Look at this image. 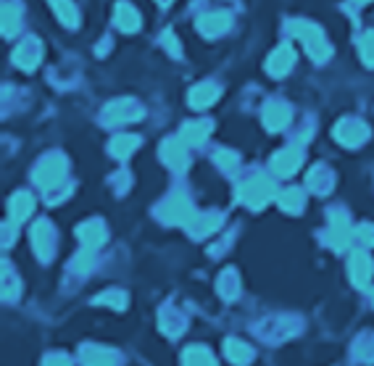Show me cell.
Returning a JSON list of instances; mask_svg holds the SVG:
<instances>
[{"label": "cell", "mask_w": 374, "mask_h": 366, "mask_svg": "<svg viewBox=\"0 0 374 366\" xmlns=\"http://www.w3.org/2000/svg\"><path fill=\"white\" fill-rule=\"evenodd\" d=\"M274 195H277V187H274V182H271L269 176L256 174V176H251L248 182L240 185L238 201L245 205H251V208H264Z\"/></svg>", "instance_id": "6da1fadb"}, {"label": "cell", "mask_w": 374, "mask_h": 366, "mask_svg": "<svg viewBox=\"0 0 374 366\" xmlns=\"http://www.w3.org/2000/svg\"><path fill=\"white\" fill-rule=\"evenodd\" d=\"M293 34L298 37L300 43L306 45V50H309V56L314 61H327L329 53H332V48H329L327 37H324V32L319 30L316 24H309V21H295L293 24Z\"/></svg>", "instance_id": "7a4b0ae2"}, {"label": "cell", "mask_w": 374, "mask_h": 366, "mask_svg": "<svg viewBox=\"0 0 374 366\" xmlns=\"http://www.w3.org/2000/svg\"><path fill=\"white\" fill-rule=\"evenodd\" d=\"M156 214H158V219L166 221V224H190V221L195 219L193 203H190V198L182 195V192L169 195L164 203L156 208Z\"/></svg>", "instance_id": "3957f363"}, {"label": "cell", "mask_w": 374, "mask_h": 366, "mask_svg": "<svg viewBox=\"0 0 374 366\" xmlns=\"http://www.w3.org/2000/svg\"><path fill=\"white\" fill-rule=\"evenodd\" d=\"M63 179H66V159L59 156V153L45 156L43 161L37 163V169H34V182L43 190H56Z\"/></svg>", "instance_id": "277c9868"}, {"label": "cell", "mask_w": 374, "mask_h": 366, "mask_svg": "<svg viewBox=\"0 0 374 366\" xmlns=\"http://www.w3.org/2000/svg\"><path fill=\"white\" fill-rule=\"evenodd\" d=\"M335 140L337 143H343V145L348 148H356L361 145L364 140H369V127L364 124V121H359V119H345V121H340L337 127H335Z\"/></svg>", "instance_id": "5b68a950"}, {"label": "cell", "mask_w": 374, "mask_h": 366, "mask_svg": "<svg viewBox=\"0 0 374 366\" xmlns=\"http://www.w3.org/2000/svg\"><path fill=\"white\" fill-rule=\"evenodd\" d=\"M351 237H353V232H351L348 216H345L340 208H332V211H329V232H327L329 245L335 250H345Z\"/></svg>", "instance_id": "8992f818"}, {"label": "cell", "mask_w": 374, "mask_h": 366, "mask_svg": "<svg viewBox=\"0 0 374 366\" xmlns=\"http://www.w3.org/2000/svg\"><path fill=\"white\" fill-rule=\"evenodd\" d=\"M300 163H303V148L290 145V148H284V150H280V153L269 161V166L277 176H290L298 172Z\"/></svg>", "instance_id": "52a82bcc"}, {"label": "cell", "mask_w": 374, "mask_h": 366, "mask_svg": "<svg viewBox=\"0 0 374 366\" xmlns=\"http://www.w3.org/2000/svg\"><path fill=\"white\" fill-rule=\"evenodd\" d=\"M32 245L37 250L40 261H50L53 250H56V232L50 227V221H37L32 230Z\"/></svg>", "instance_id": "ba28073f"}, {"label": "cell", "mask_w": 374, "mask_h": 366, "mask_svg": "<svg viewBox=\"0 0 374 366\" xmlns=\"http://www.w3.org/2000/svg\"><path fill=\"white\" fill-rule=\"evenodd\" d=\"M143 116V108L135 101H114L103 111L105 124H127V121H137Z\"/></svg>", "instance_id": "9c48e42d"}, {"label": "cell", "mask_w": 374, "mask_h": 366, "mask_svg": "<svg viewBox=\"0 0 374 366\" xmlns=\"http://www.w3.org/2000/svg\"><path fill=\"white\" fill-rule=\"evenodd\" d=\"M351 279H353V285L356 287H369V282H372V274H374V261L369 258V253H364V250H356L353 256H351Z\"/></svg>", "instance_id": "30bf717a"}, {"label": "cell", "mask_w": 374, "mask_h": 366, "mask_svg": "<svg viewBox=\"0 0 374 366\" xmlns=\"http://www.w3.org/2000/svg\"><path fill=\"white\" fill-rule=\"evenodd\" d=\"M290 119H293V111H290L287 103L282 101L267 103V108H264V127L269 132H282L284 127L290 124Z\"/></svg>", "instance_id": "8fae6325"}, {"label": "cell", "mask_w": 374, "mask_h": 366, "mask_svg": "<svg viewBox=\"0 0 374 366\" xmlns=\"http://www.w3.org/2000/svg\"><path fill=\"white\" fill-rule=\"evenodd\" d=\"M161 159H164L172 169H177V172H185V169H187V145L182 143V137L164 140V145H161Z\"/></svg>", "instance_id": "7c38bea8"}, {"label": "cell", "mask_w": 374, "mask_h": 366, "mask_svg": "<svg viewBox=\"0 0 374 366\" xmlns=\"http://www.w3.org/2000/svg\"><path fill=\"white\" fill-rule=\"evenodd\" d=\"M232 27V16L227 11H211V14L198 19V30L203 32L206 37H219Z\"/></svg>", "instance_id": "4fadbf2b"}, {"label": "cell", "mask_w": 374, "mask_h": 366, "mask_svg": "<svg viewBox=\"0 0 374 366\" xmlns=\"http://www.w3.org/2000/svg\"><path fill=\"white\" fill-rule=\"evenodd\" d=\"M293 63H295L293 48H290V45H280L269 56V61H267V72H269L271 77H284V74L293 69Z\"/></svg>", "instance_id": "5bb4252c"}, {"label": "cell", "mask_w": 374, "mask_h": 366, "mask_svg": "<svg viewBox=\"0 0 374 366\" xmlns=\"http://www.w3.org/2000/svg\"><path fill=\"white\" fill-rule=\"evenodd\" d=\"M76 234H79L82 245L90 250H98L105 243V237H108V232H105V227L101 219H90L87 224H82V227L76 230Z\"/></svg>", "instance_id": "9a60e30c"}, {"label": "cell", "mask_w": 374, "mask_h": 366, "mask_svg": "<svg viewBox=\"0 0 374 366\" xmlns=\"http://www.w3.org/2000/svg\"><path fill=\"white\" fill-rule=\"evenodd\" d=\"M40 59H43V45L37 43L34 37H30L24 45H19L14 53V61L21 69H27V72H32V69L40 63Z\"/></svg>", "instance_id": "2e32d148"}, {"label": "cell", "mask_w": 374, "mask_h": 366, "mask_svg": "<svg viewBox=\"0 0 374 366\" xmlns=\"http://www.w3.org/2000/svg\"><path fill=\"white\" fill-rule=\"evenodd\" d=\"M211 130H214V124H211V121H190V124H185V127H182L180 137L187 148H198L209 140Z\"/></svg>", "instance_id": "e0dca14e"}, {"label": "cell", "mask_w": 374, "mask_h": 366, "mask_svg": "<svg viewBox=\"0 0 374 366\" xmlns=\"http://www.w3.org/2000/svg\"><path fill=\"white\" fill-rule=\"evenodd\" d=\"M219 98V88L214 85V82H200L198 88L190 90V105L193 108H198V111H203V108H209L211 103Z\"/></svg>", "instance_id": "ac0fdd59"}, {"label": "cell", "mask_w": 374, "mask_h": 366, "mask_svg": "<svg viewBox=\"0 0 374 366\" xmlns=\"http://www.w3.org/2000/svg\"><path fill=\"white\" fill-rule=\"evenodd\" d=\"M8 211H11V224H21L34 211V198L30 192H16L8 203Z\"/></svg>", "instance_id": "d6986e66"}, {"label": "cell", "mask_w": 374, "mask_h": 366, "mask_svg": "<svg viewBox=\"0 0 374 366\" xmlns=\"http://www.w3.org/2000/svg\"><path fill=\"white\" fill-rule=\"evenodd\" d=\"M193 237H209L222 227V216L219 214H195V219L187 224Z\"/></svg>", "instance_id": "ffe728a7"}, {"label": "cell", "mask_w": 374, "mask_h": 366, "mask_svg": "<svg viewBox=\"0 0 374 366\" xmlns=\"http://www.w3.org/2000/svg\"><path fill=\"white\" fill-rule=\"evenodd\" d=\"M114 21L121 32H137L140 30V14H137L135 6L129 3H119L116 11H114Z\"/></svg>", "instance_id": "44dd1931"}, {"label": "cell", "mask_w": 374, "mask_h": 366, "mask_svg": "<svg viewBox=\"0 0 374 366\" xmlns=\"http://www.w3.org/2000/svg\"><path fill=\"white\" fill-rule=\"evenodd\" d=\"M225 353H227V358H229L232 364H248V361L253 358V348H251L248 343L238 340V337H229V340H227Z\"/></svg>", "instance_id": "7402d4cb"}, {"label": "cell", "mask_w": 374, "mask_h": 366, "mask_svg": "<svg viewBox=\"0 0 374 366\" xmlns=\"http://www.w3.org/2000/svg\"><path fill=\"white\" fill-rule=\"evenodd\" d=\"M21 27V8L16 6L14 0H8L3 6V34L6 37H14L16 32Z\"/></svg>", "instance_id": "603a6c76"}, {"label": "cell", "mask_w": 374, "mask_h": 366, "mask_svg": "<svg viewBox=\"0 0 374 366\" xmlns=\"http://www.w3.org/2000/svg\"><path fill=\"white\" fill-rule=\"evenodd\" d=\"M137 145H140V137H137V134H116V137L111 140V153H114L116 159H129V156L135 153Z\"/></svg>", "instance_id": "cb8c5ba5"}, {"label": "cell", "mask_w": 374, "mask_h": 366, "mask_svg": "<svg viewBox=\"0 0 374 366\" xmlns=\"http://www.w3.org/2000/svg\"><path fill=\"white\" fill-rule=\"evenodd\" d=\"M306 185L311 187L314 192H322V195H327L329 190H332V174H329L327 166H316L314 172L309 174V179H306Z\"/></svg>", "instance_id": "d4e9b609"}, {"label": "cell", "mask_w": 374, "mask_h": 366, "mask_svg": "<svg viewBox=\"0 0 374 366\" xmlns=\"http://www.w3.org/2000/svg\"><path fill=\"white\" fill-rule=\"evenodd\" d=\"M280 208L282 211H287V214H300V208H303V203H306V198H303V190H298V187H290V190L280 192Z\"/></svg>", "instance_id": "484cf974"}, {"label": "cell", "mask_w": 374, "mask_h": 366, "mask_svg": "<svg viewBox=\"0 0 374 366\" xmlns=\"http://www.w3.org/2000/svg\"><path fill=\"white\" fill-rule=\"evenodd\" d=\"M53 11L59 14V19L66 24V27L74 30L76 21H79V11H76V6L72 0H53Z\"/></svg>", "instance_id": "4316f807"}, {"label": "cell", "mask_w": 374, "mask_h": 366, "mask_svg": "<svg viewBox=\"0 0 374 366\" xmlns=\"http://www.w3.org/2000/svg\"><path fill=\"white\" fill-rule=\"evenodd\" d=\"M82 356H85V358H82L85 364H108V361L114 364V361H119L114 351H105V348H95V345H87V348H82Z\"/></svg>", "instance_id": "83f0119b"}, {"label": "cell", "mask_w": 374, "mask_h": 366, "mask_svg": "<svg viewBox=\"0 0 374 366\" xmlns=\"http://www.w3.org/2000/svg\"><path fill=\"white\" fill-rule=\"evenodd\" d=\"M214 353L206 348V345H193L182 353V364H214Z\"/></svg>", "instance_id": "f1b7e54d"}, {"label": "cell", "mask_w": 374, "mask_h": 366, "mask_svg": "<svg viewBox=\"0 0 374 366\" xmlns=\"http://www.w3.org/2000/svg\"><path fill=\"white\" fill-rule=\"evenodd\" d=\"M161 327H164V332H169V335L174 337L185 329V319H182L177 311H169V308H166L164 316H161Z\"/></svg>", "instance_id": "f546056e"}, {"label": "cell", "mask_w": 374, "mask_h": 366, "mask_svg": "<svg viewBox=\"0 0 374 366\" xmlns=\"http://www.w3.org/2000/svg\"><path fill=\"white\" fill-rule=\"evenodd\" d=\"M219 293L225 301H232L235 295H238V277H235V272L232 269H227L225 277L219 279Z\"/></svg>", "instance_id": "4dcf8cb0"}, {"label": "cell", "mask_w": 374, "mask_h": 366, "mask_svg": "<svg viewBox=\"0 0 374 366\" xmlns=\"http://www.w3.org/2000/svg\"><path fill=\"white\" fill-rule=\"evenodd\" d=\"M98 306H114V308H124L127 306V295L119 293V290H111V293H103L101 298H95Z\"/></svg>", "instance_id": "1f68e13d"}, {"label": "cell", "mask_w": 374, "mask_h": 366, "mask_svg": "<svg viewBox=\"0 0 374 366\" xmlns=\"http://www.w3.org/2000/svg\"><path fill=\"white\" fill-rule=\"evenodd\" d=\"M361 59L366 66H374V30H369L361 37Z\"/></svg>", "instance_id": "d6a6232c"}, {"label": "cell", "mask_w": 374, "mask_h": 366, "mask_svg": "<svg viewBox=\"0 0 374 366\" xmlns=\"http://www.w3.org/2000/svg\"><path fill=\"white\" fill-rule=\"evenodd\" d=\"M214 161L219 163V166H222L225 172H232V169L238 166L240 159H238V153H232V150H219V153L214 156Z\"/></svg>", "instance_id": "836d02e7"}, {"label": "cell", "mask_w": 374, "mask_h": 366, "mask_svg": "<svg viewBox=\"0 0 374 366\" xmlns=\"http://www.w3.org/2000/svg\"><path fill=\"white\" fill-rule=\"evenodd\" d=\"M353 237L359 240L361 245H374V224H359L353 230Z\"/></svg>", "instance_id": "e575fe53"}, {"label": "cell", "mask_w": 374, "mask_h": 366, "mask_svg": "<svg viewBox=\"0 0 374 366\" xmlns=\"http://www.w3.org/2000/svg\"><path fill=\"white\" fill-rule=\"evenodd\" d=\"M161 40H164L166 50H169V53H172L174 59H180V56H182V48H180V45H177V37H174L172 32H166V34H164V37H161Z\"/></svg>", "instance_id": "d590c367"}, {"label": "cell", "mask_w": 374, "mask_h": 366, "mask_svg": "<svg viewBox=\"0 0 374 366\" xmlns=\"http://www.w3.org/2000/svg\"><path fill=\"white\" fill-rule=\"evenodd\" d=\"M69 358L66 356H50V358H45V364H66Z\"/></svg>", "instance_id": "8d00e7d4"}, {"label": "cell", "mask_w": 374, "mask_h": 366, "mask_svg": "<svg viewBox=\"0 0 374 366\" xmlns=\"http://www.w3.org/2000/svg\"><path fill=\"white\" fill-rule=\"evenodd\" d=\"M353 3H356V6H366V3H369V0H353Z\"/></svg>", "instance_id": "74e56055"}, {"label": "cell", "mask_w": 374, "mask_h": 366, "mask_svg": "<svg viewBox=\"0 0 374 366\" xmlns=\"http://www.w3.org/2000/svg\"><path fill=\"white\" fill-rule=\"evenodd\" d=\"M158 3H161V6H169V3H172V0H158Z\"/></svg>", "instance_id": "f35d334b"}, {"label": "cell", "mask_w": 374, "mask_h": 366, "mask_svg": "<svg viewBox=\"0 0 374 366\" xmlns=\"http://www.w3.org/2000/svg\"><path fill=\"white\" fill-rule=\"evenodd\" d=\"M372 298H374V295H372Z\"/></svg>", "instance_id": "ab89813d"}]
</instances>
